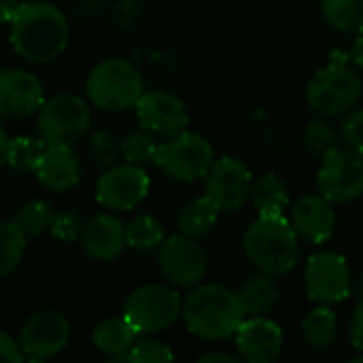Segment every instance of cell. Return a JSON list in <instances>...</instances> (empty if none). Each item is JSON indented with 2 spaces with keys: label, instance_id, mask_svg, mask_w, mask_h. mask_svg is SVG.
Masks as SVG:
<instances>
[{
  "label": "cell",
  "instance_id": "15",
  "mask_svg": "<svg viewBox=\"0 0 363 363\" xmlns=\"http://www.w3.org/2000/svg\"><path fill=\"white\" fill-rule=\"evenodd\" d=\"M134 108H136V117L140 125L153 132L155 136L170 138L183 132L189 123L185 102L179 96L164 91V89L145 91Z\"/></svg>",
  "mask_w": 363,
  "mask_h": 363
},
{
  "label": "cell",
  "instance_id": "33",
  "mask_svg": "<svg viewBox=\"0 0 363 363\" xmlns=\"http://www.w3.org/2000/svg\"><path fill=\"white\" fill-rule=\"evenodd\" d=\"M172 359H174L172 349L166 342L153 338H136V342L125 355V362L132 363H168Z\"/></svg>",
  "mask_w": 363,
  "mask_h": 363
},
{
  "label": "cell",
  "instance_id": "9",
  "mask_svg": "<svg viewBox=\"0 0 363 363\" xmlns=\"http://www.w3.org/2000/svg\"><path fill=\"white\" fill-rule=\"evenodd\" d=\"M304 287L317 304H340L351 296L353 274L347 257L332 251H321L308 257L304 268Z\"/></svg>",
  "mask_w": 363,
  "mask_h": 363
},
{
  "label": "cell",
  "instance_id": "2",
  "mask_svg": "<svg viewBox=\"0 0 363 363\" xmlns=\"http://www.w3.org/2000/svg\"><path fill=\"white\" fill-rule=\"evenodd\" d=\"M181 317L187 330L202 340H225L247 317L238 291L225 285H196L183 298Z\"/></svg>",
  "mask_w": 363,
  "mask_h": 363
},
{
  "label": "cell",
  "instance_id": "25",
  "mask_svg": "<svg viewBox=\"0 0 363 363\" xmlns=\"http://www.w3.org/2000/svg\"><path fill=\"white\" fill-rule=\"evenodd\" d=\"M251 202L259 215H283L289 204V189L281 177L268 172L253 181Z\"/></svg>",
  "mask_w": 363,
  "mask_h": 363
},
{
  "label": "cell",
  "instance_id": "35",
  "mask_svg": "<svg viewBox=\"0 0 363 363\" xmlns=\"http://www.w3.org/2000/svg\"><path fill=\"white\" fill-rule=\"evenodd\" d=\"M340 138L345 140L347 149L357 151L363 155V106L351 108L340 123Z\"/></svg>",
  "mask_w": 363,
  "mask_h": 363
},
{
  "label": "cell",
  "instance_id": "12",
  "mask_svg": "<svg viewBox=\"0 0 363 363\" xmlns=\"http://www.w3.org/2000/svg\"><path fill=\"white\" fill-rule=\"evenodd\" d=\"M151 179L143 166L117 164L102 172L96 183V200L108 211H132L149 194Z\"/></svg>",
  "mask_w": 363,
  "mask_h": 363
},
{
  "label": "cell",
  "instance_id": "10",
  "mask_svg": "<svg viewBox=\"0 0 363 363\" xmlns=\"http://www.w3.org/2000/svg\"><path fill=\"white\" fill-rule=\"evenodd\" d=\"M317 187L332 204H347L363 196V155L351 149H334L321 157Z\"/></svg>",
  "mask_w": 363,
  "mask_h": 363
},
{
  "label": "cell",
  "instance_id": "17",
  "mask_svg": "<svg viewBox=\"0 0 363 363\" xmlns=\"http://www.w3.org/2000/svg\"><path fill=\"white\" fill-rule=\"evenodd\" d=\"M238 357L249 363H274L285 345V336L279 323L262 317H249L234 334Z\"/></svg>",
  "mask_w": 363,
  "mask_h": 363
},
{
  "label": "cell",
  "instance_id": "28",
  "mask_svg": "<svg viewBox=\"0 0 363 363\" xmlns=\"http://www.w3.org/2000/svg\"><path fill=\"white\" fill-rule=\"evenodd\" d=\"M128 234V247L136 251H153L160 249V245L166 240L164 225L160 219L151 215H138L125 225Z\"/></svg>",
  "mask_w": 363,
  "mask_h": 363
},
{
  "label": "cell",
  "instance_id": "44",
  "mask_svg": "<svg viewBox=\"0 0 363 363\" xmlns=\"http://www.w3.org/2000/svg\"><path fill=\"white\" fill-rule=\"evenodd\" d=\"M362 294H363V274H362Z\"/></svg>",
  "mask_w": 363,
  "mask_h": 363
},
{
  "label": "cell",
  "instance_id": "24",
  "mask_svg": "<svg viewBox=\"0 0 363 363\" xmlns=\"http://www.w3.org/2000/svg\"><path fill=\"white\" fill-rule=\"evenodd\" d=\"M338 317L336 313L321 304L319 308H313L304 321H302V336L304 342L315 349V351H328L334 347V342L338 340Z\"/></svg>",
  "mask_w": 363,
  "mask_h": 363
},
{
  "label": "cell",
  "instance_id": "6",
  "mask_svg": "<svg viewBox=\"0 0 363 363\" xmlns=\"http://www.w3.org/2000/svg\"><path fill=\"white\" fill-rule=\"evenodd\" d=\"M183 308V298L179 296L177 287L149 283L136 287L125 304H123V317L132 323V328L138 332V336H149L168 330L179 317Z\"/></svg>",
  "mask_w": 363,
  "mask_h": 363
},
{
  "label": "cell",
  "instance_id": "30",
  "mask_svg": "<svg viewBox=\"0 0 363 363\" xmlns=\"http://www.w3.org/2000/svg\"><path fill=\"white\" fill-rule=\"evenodd\" d=\"M26 236L13 221H0V279L13 274L21 264Z\"/></svg>",
  "mask_w": 363,
  "mask_h": 363
},
{
  "label": "cell",
  "instance_id": "11",
  "mask_svg": "<svg viewBox=\"0 0 363 363\" xmlns=\"http://www.w3.org/2000/svg\"><path fill=\"white\" fill-rule=\"evenodd\" d=\"M160 272L177 289H191L206 277V255L202 247L183 234L170 236L160 245L157 253Z\"/></svg>",
  "mask_w": 363,
  "mask_h": 363
},
{
  "label": "cell",
  "instance_id": "5",
  "mask_svg": "<svg viewBox=\"0 0 363 363\" xmlns=\"http://www.w3.org/2000/svg\"><path fill=\"white\" fill-rule=\"evenodd\" d=\"M362 91L363 81L357 70L349 68L347 62H330L308 81L306 102L315 113L332 117L355 108Z\"/></svg>",
  "mask_w": 363,
  "mask_h": 363
},
{
  "label": "cell",
  "instance_id": "4",
  "mask_svg": "<svg viewBox=\"0 0 363 363\" xmlns=\"http://www.w3.org/2000/svg\"><path fill=\"white\" fill-rule=\"evenodd\" d=\"M85 91L94 106L117 113L136 106L147 89L140 70L132 62L123 57H108L91 68L85 81Z\"/></svg>",
  "mask_w": 363,
  "mask_h": 363
},
{
  "label": "cell",
  "instance_id": "36",
  "mask_svg": "<svg viewBox=\"0 0 363 363\" xmlns=\"http://www.w3.org/2000/svg\"><path fill=\"white\" fill-rule=\"evenodd\" d=\"M91 153H94V157L98 162L111 164L115 160V155H117V145L106 132H96L91 136Z\"/></svg>",
  "mask_w": 363,
  "mask_h": 363
},
{
  "label": "cell",
  "instance_id": "34",
  "mask_svg": "<svg viewBox=\"0 0 363 363\" xmlns=\"http://www.w3.org/2000/svg\"><path fill=\"white\" fill-rule=\"evenodd\" d=\"M83 221L77 213L72 211H66V213H60V215H53V221H51V228L49 232L53 234L55 240H62V242H74L81 238V232H83Z\"/></svg>",
  "mask_w": 363,
  "mask_h": 363
},
{
  "label": "cell",
  "instance_id": "37",
  "mask_svg": "<svg viewBox=\"0 0 363 363\" xmlns=\"http://www.w3.org/2000/svg\"><path fill=\"white\" fill-rule=\"evenodd\" d=\"M26 359L19 338L15 340L11 334L0 330V363H21Z\"/></svg>",
  "mask_w": 363,
  "mask_h": 363
},
{
  "label": "cell",
  "instance_id": "23",
  "mask_svg": "<svg viewBox=\"0 0 363 363\" xmlns=\"http://www.w3.org/2000/svg\"><path fill=\"white\" fill-rule=\"evenodd\" d=\"M221 208L204 194L202 198H196L191 200L189 204H185L179 215H177V230L179 234L187 236V238H202L206 236L215 223H217V217H219Z\"/></svg>",
  "mask_w": 363,
  "mask_h": 363
},
{
  "label": "cell",
  "instance_id": "43",
  "mask_svg": "<svg viewBox=\"0 0 363 363\" xmlns=\"http://www.w3.org/2000/svg\"><path fill=\"white\" fill-rule=\"evenodd\" d=\"M353 363H363V351H359L357 357H353Z\"/></svg>",
  "mask_w": 363,
  "mask_h": 363
},
{
  "label": "cell",
  "instance_id": "31",
  "mask_svg": "<svg viewBox=\"0 0 363 363\" xmlns=\"http://www.w3.org/2000/svg\"><path fill=\"white\" fill-rule=\"evenodd\" d=\"M119 151L123 153L125 162L136 164V166H147V164H155L157 151H160V143L155 140V134L149 130H138L128 134L121 145Z\"/></svg>",
  "mask_w": 363,
  "mask_h": 363
},
{
  "label": "cell",
  "instance_id": "13",
  "mask_svg": "<svg viewBox=\"0 0 363 363\" xmlns=\"http://www.w3.org/2000/svg\"><path fill=\"white\" fill-rule=\"evenodd\" d=\"M70 340V323L68 319L55 311L45 308L34 313L19 332V345L26 359L45 362L60 355Z\"/></svg>",
  "mask_w": 363,
  "mask_h": 363
},
{
  "label": "cell",
  "instance_id": "21",
  "mask_svg": "<svg viewBox=\"0 0 363 363\" xmlns=\"http://www.w3.org/2000/svg\"><path fill=\"white\" fill-rule=\"evenodd\" d=\"M138 332L132 328V323L121 315V317H108L100 321L94 332H91V342L94 347L115 359H125L128 351L136 342Z\"/></svg>",
  "mask_w": 363,
  "mask_h": 363
},
{
  "label": "cell",
  "instance_id": "32",
  "mask_svg": "<svg viewBox=\"0 0 363 363\" xmlns=\"http://www.w3.org/2000/svg\"><path fill=\"white\" fill-rule=\"evenodd\" d=\"M304 147L315 157H325L334 149H338V132L325 119H313L306 123L302 134Z\"/></svg>",
  "mask_w": 363,
  "mask_h": 363
},
{
  "label": "cell",
  "instance_id": "39",
  "mask_svg": "<svg viewBox=\"0 0 363 363\" xmlns=\"http://www.w3.org/2000/svg\"><path fill=\"white\" fill-rule=\"evenodd\" d=\"M240 357L236 355H230L225 351H211L202 357H198V363H238Z\"/></svg>",
  "mask_w": 363,
  "mask_h": 363
},
{
  "label": "cell",
  "instance_id": "29",
  "mask_svg": "<svg viewBox=\"0 0 363 363\" xmlns=\"http://www.w3.org/2000/svg\"><path fill=\"white\" fill-rule=\"evenodd\" d=\"M47 151V143L40 136L11 138L9 166L17 172H34Z\"/></svg>",
  "mask_w": 363,
  "mask_h": 363
},
{
  "label": "cell",
  "instance_id": "19",
  "mask_svg": "<svg viewBox=\"0 0 363 363\" xmlns=\"http://www.w3.org/2000/svg\"><path fill=\"white\" fill-rule=\"evenodd\" d=\"M81 242L89 257L98 262H113L128 247L125 225L115 215L108 213L96 215L83 225Z\"/></svg>",
  "mask_w": 363,
  "mask_h": 363
},
{
  "label": "cell",
  "instance_id": "18",
  "mask_svg": "<svg viewBox=\"0 0 363 363\" xmlns=\"http://www.w3.org/2000/svg\"><path fill=\"white\" fill-rule=\"evenodd\" d=\"M289 223L300 240L311 242V245H323L334 236V230H336L334 204L321 194L304 196L291 208Z\"/></svg>",
  "mask_w": 363,
  "mask_h": 363
},
{
  "label": "cell",
  "instance_id": "40",
  "mask_svg": "<svg viewBox=\"0 0 363 363\" xmlns=\"http://www.w3.org/2000/svg\"><path fill=\"white\" fill-rule=\"evenodd\" d=\"M21 6V0H0V23H9L17 9Z\"/></svg>",
  "mask_w": 363,
  "mask_h": 363
},
{
  "label": "cell",
  "instance_id": "22",
  "mask_svg": "<svg viewBox=\"0 0 363 363\" xmlns=\"http://www.w3.org/2000/svg\"><path fill=\"white\" fill-rule=\"evenodd\" d=\"M238 296H240V302L249 317H262V315H268L279 304L281 289H279L274 277L259 272V274L249 277L240 285Z\"/></svg>",
  "mask_w": 363,
  "mask_h": 363
},
{
  "label": "cell",
  "instance_id": "42",
  "mask_svg": "<svg viewBox=\"0 0 363 363\" xmlns=\"http://www.w3.org/2000/svg\"><path fill=\"white\" fill-rule=\"evenodd\" d=\"M351 57H353V62L363 68V32L355 38V43H353V49H351Z\"/></svg>",
  "mask_w": 363,
  "mask_h": 363
},
{
  "label": "cell",
  "instance_id": "20",
  "mask_svg": "<svg viewBox=\"0 0 363 363\" xmlns=\"http://www.w3.org/2000/svg\"><path fill=\"white\" fill-rule=\"evenodd\" d=\"M34 174L45 189L62 194L79 185L81 162L70 145H47V151Z\"/></svg>",
  "mask_w": 363,
  "mask_h": 363
},
{
  "label": "cell",
  "instance_id": "16",
  "mask_svg": "<svg viewBox=\"0 0 363 363\" xmlns=\"http://www.w3.org/2000/svg\"><path fill=\"white\" fill-rule=\"evenodd\" d=\"M45 102L43 83L28 70H0V115L6 119H26Z\"/></svg>",
  "mask_w": 363,
  "mask_h": 363
},
{
  "label": "cell",
  "instance_id": "41",
  "mask_svg": "<svg viewBox=\"0 0 363 363\" xmlns=\"http://www.w3.org/2000/svg\"><path fill=\"white\" fill-rule=\"evenodd\" d=\"M9 149H11V138L4 132V128L0 125V170L4 166H9Z\"/></svg>",
  "mask_w": 363,
  "mask_h": 363
},
{
  "label": "cell",
  "instance_id": "8",
  "mask_svg": "<svg viewBox=\"0 0 363 363\" xmlns=\"http://www.w3.org/2000/svg\"><path fill=\"white\" fill-rule=\"evenodd\" d=\"M215 162V149L208 138L196 132H179L160 145L155 166L174 181L194 183L204 179Z\"/></svg>",
  "mask_w": 363,
  "mask_h": 363
},
{
  "label": "cell",
  "instance_id": "38",
  "mask_svg": "<svg viewBox=\"0 0 363 363\" xmlns=\"http://www.w3.org/2000/svg\"><path fill=\"white\" fill-rule=\"evenodd\" d=\"M351 342L357 351H363V300L351 317Z\"/></svg>",
  "mask_w": 363,
  "mask_h": 363
},
{
  "label": "cell",
  "instance_id": "27",
  "mask_svg": "<svg viewBox=\"0 0 363 363\" xmlns=\"http://www.w3.org/2000/svg\"><path fill=\"white\" fill-rule=\"evenodd\" d=\"M53 208L49 202L45 200H28L23 202L15 215H13V223L23 232V236H38L43 232H47L51 228V221H53Z\"/></svg>",
  "mask_w": 363,
  "mask_h": 363
},
{
  "label": "cell",
  "instance_id": "7",
  "mask_svg": "<svg viewBox=\"0 0 363 363\" xmlns=\"http://www.w3.org/2000/svg\"><path fill=\"white\" fill-rule=\"evenodd\" d=\"M91 123V111L87 100L77 94H55L43 102L36 117L38 136L47 145H74L79 143Z\"/></svg>",
  "mask_w": 363,
  "mask_h": 363
},
{
  "label": "cell",
  "instance_id": "1",
  "mask_svg": "<svg viewBox=\"0 0 363 363\" xmlns=\"http://www.w3.org/2000/svg\"><path fill=\"white\" fill-rule=\"evenodd\" d=\"M9 38L19 57L47 64L66 51L70 28L57 6L45 0H26L9 21Z\"/></svg>",
  "mask_w": 363,
  "mask_h": 363
},
{
  "label": "cell",
  "instance_id": "3",
  "mask_svg": "<svg viewBox=\"0 0 363 363\" xmlns=\"http://www.w3.org/2000/svg\"><path fill=\"white\" fill-rule=\"evenodd\" d=\"M242 249L257 272L283 277L300 259V238L283 215H259L245 232Z\"/></svg>",
  "mask_w": 363,
  "mask_h": 363
},
{
  "label": "cell",
  "instance_id": "26",
  "mask_svg": "<svg viewBox=\"0 0 363 363\" xmlns=\"http://www.w3.org/2000/svg\"><path fill=\"white\" fill-rule=\"evenodd\" d=\"M325 21L345 34L363 32V0H321Z\"/></svg>",
  "mask_w": 363,
  "mask_h": 363
},
{
  "label": "cell",
  "instance_id": "14",
  "mask_svg": "<svg viewBox=\"0 0 363 363\" xmlns=\"http://www.w3.org/2000/svg\"><path fill=\"white\" fill-rule=\"evenodd\" d=\"M253 181V172L245 162L225 155L213 162L204 177V187L206 196L221 211H238L251 198Z\"/></svg>",
  "mask_w": 363,
  "mask_h": 363
}]
</instances>
